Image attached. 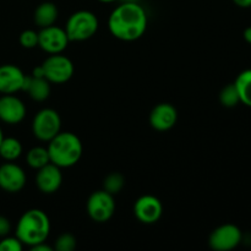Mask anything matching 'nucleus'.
<instances>
[{
    "instance_id": "f257e3e1",
    "label": "nucleus",
    "mask_w": 251,
    "mask_h": 251,
    "mask_svg": "<svg viewBox=\"0 0 251 251\" xmlns=\"http://www.w3.org/2000/svg\"><path fill=\"white\" fill-rule=\"evenodd\" d=\"M108 27L117 39L137 41L147 29L146 11L139 2H122L110 12Z\"/></svg>"
},
{
    "instance_id": "f03ea898",
    "label": "nucleus",
    "mask_w": 251,
    "mask_h": 251,
    "mask_svg": "<svg viewBox=\"0 0 251 251\" xmlns=\"http://www.w3.org/2000/svg\"><path fill=\"white\" fill-rule=\"evenodd\" d=\"M50 221L39 208H31L20 217L16 226V237L24 245L32 248L48 239Z\"/></svg>"
},
{
    "instance_id": "7ed1b4c3",
    "label": "nucleus",
    "mask_w": 251,
    "mask_h": 251,
    "mask_svg": "<svg viewBox=\"0 0 251 251\" xmlns=\"http://www.w3.org/2000/svg\"><path fill=\"white\" fill-rule=\"evenodd\" d=\"M49 158L59 168H70L80 161L82 156V142L70 131H60L49 141Z\"/></svg>"
},
{
    "instance_id": "20e7f679",
    "label": "nucleus",
    "mask_w": 251,
    "mask_h": 251,
    "mask_svg": "<svg viewBox=\"0 0 251 251\" xmlns=\"http://www.w3.org/2000/svg\"><path fill=\"white\" fill-rule=\"evenodd\" d=\"M97 16L88 10H78L70 15L65 25V32L70 42H83L92 38L98 31Z\"/></svg>"
},
{
    "instance_id": "39448f33",
    "label": "nucleus",
    "mask_w": 251,
    "mask_h": 251,
    "mask_svg": "<svg viewBox=\"0 0 251 251\" xmlns=\"http://www.w3.org/2000/svg\"><path fill=\"white\" fill-rule=\"evenodd\" d=\"M61 130V118L56 110L51 108L41 109L33 118L32 132L39 141L49 142Z\"/></svg>"
},
{
    "instance_id": "423d86ee",
    "label": "nucleus",
    "mask_w": 251,
    "mask_h": 251,
    "mask_svg": "<svg viewBox=\"0 0 251 251\" xmlns=\"http://www.w3.org/2000/svg\"><path fill=\"white\" fill-rule=\"evenodd\" d=\"M86 210L93 222L105 223L113 217L115 212L114 195L105 190H97L92 193L86 203Z\"/></svg>"
},
{
    "instance_id": "0eeeda50",
    "label": "nucleus",
    "mask_w": 251,
    "mask_h": 251,
    "mask_svg": "<svg viewBox=\"0 0 251 251\" xmlns=\"http://www.w3.org/2000/svg\"><path fill=\"white\" fill-rule=\"evenodd\" d=\"M44 77L50 83H65L73 77L74 64L68 56L60 54H50L46 60L42 63Z\"/></svg>"
},
{
    "instance_id": "6e6552de",
    "label": "nucleus",
    "mask_w": 251,
    "mask_h": 251,
    "mask_svg": "<svg viewBox=\"0 0 251 251\" xmlns=\"http://www.w3.org/2000/svg\"><path fill=\"white\" fill-rule=\"evenodd\" d=\"M242 242V230L232 223H226L217 227L208 238V245L215 251H230L235 249Z\"/></svg>"
},
{
    "instance_id": "1a4fd4ad",
    "label": "nucleus",
    "mask_w": 251,
    "mask_h": 251,
    "mask_svg": "<svg viewBox=\"0 0 251 251\" xmlns=\"http://www.w3.org/2000/svg\"><path fill=\"white\" fill-rule=\"evenodd\" d=\"M69 37L65 29L51 25L41 28L38 32V47L48 54H60L69 44Z\"/></svg>"
},
{
    "instance_id": "9d476101",
    "label": "nucleus",
    "mask_w": 251,
    "mask_h": 251,
    "mask_svg": "<svg viewBox=\"0 0 251 251\" xmlns=\"http://www.w3.org/2000/svg\"><path fill=\"white\" fill-rule=\"evenodd\" d=\"M163 213V205L158 198L153 195H144L136 200L134 205V215L144 225H153L158 222Z\"/></svg>"
},
{
    "instance_id": "9b49d317",
    "label": "nucleus",
    "mask_w": 251,
    "mask_h": 251,
    "mask_svg": "<svg viewBox=\"0 0 251 251\" xmlns=\"http://www.w3.org/2000/svg\"><path fill=\"white\" fill-rule=\"evenodd\" d=\"M26 185V173L12 162L0 166V189L6 193H19Z\"/></svg>"
},
{
    "instance_id": "f8f14e48",
    "label": "nucleus",
    "mask_w": 251,
    "mask_h": 251,
    "mask_svg": "<svg viewBox=\"0 0 251 251\" xmlns=\"http://www.w3.org/2000/svg\"><path fill=\"white\" fill-rule=\"evenodd\" d=\"M60 169L51 162L37 169L36 185L41 193L54 194L59 190L63 183V174Z\"/></svg>"
},
{
    "instance_id": "ddd939ff",
    "label": "nucleus",
    "mask_w": 251,
    "mask_h": 251,
    "mask_svg": "<svg viewBox=\"0 0 251 251\" xmlns=\"http://www.w3.org/2000/svg\"><path fill=\"white\" fill-rule=\"evenodd\" d=\"M26 117V105L14 95H2L0 97V120L6 124L15 125Z\"/></svg>"
},
{
    "instance_id": "4468645a",
    "label": "nucleus",
    "mask_w": 251,
    "mask_h": 251,
    "mask_svg": "<svg viewBox=\"0 0 251 251\" xmlns=\"http://www.w3.org/2000/svg\"><path fill=\"white\" fill-rule=\"evenodd\" d=\"M26 75L19 66L14 64L0 65V93L14 95L22 91Z\"/></svg>"
},
{
    "instance_id": "2eb2a0df",
    "label": "nucleus",
    "mask_w": 251,
    "mask_h": 251,
    "mask_svg": "<svg viewBox=\"0 0 251 251\" xmlns=\"http://www.w3.org/2000/svg\"><path fill=\"white\" fill-rule=\"evenodd\" d=\"M178 120V112L171 103H159L150 113V124L157 131L171 130Z\"/></svg>"
},
{
    "instance_id": "dca6fc26",
    "label": "nucleus",
    "mask_w": 251,
    "mask_h": 251,
    "mask_svg": "<svg viewBox=\"0 0 251 251\" xmlns=\"http://www.w3.org/2000/svg\"><path fill=\"white\" fill-rule=\"evenodd\" d=\"M22 91L28 93L29 97L36 102H43L50 95V82L44 77L26 75Z\"/></svg>"
},
{
    "instance_id": "f3484780",
    "label": "nucleus",
    "mask_w": 251,
    "mask_h": 251,
    "mask_svg": "<svg viewBox=\"0 0 251 251\" xmlns=\"http://www.w3.org/2000/svg\"><path fill=\"white\" fill-rule=\"evenodd\" d=\"M58 7L54 2L44 1L39 4L34 10L33 20L34 24L39 27V28H44V27L51 26L55 24L56 19H58Z\"/></svg>"
},
{
    "instance_id": "a211bd4d",
    "label": "nucleus",
    "mask_w": 251,
    "mask_h": 251,
    "mask_svg": "<svg viewBox=\"0 0 251 251\" xmlns=\"http://www.w3.org/2000/svg\"><path fill=\"white\" fill-rule=\"evenodd\" d=\"M234 85L239 93L240 103L251 108V69L242 71L235 78Z\"/></svg>"
},
{
    "instance_id": "6ab92c4d",
    "label": "nucleus",
    "mask_w": 251,
    "mask_h": 251,
    "mask_svg": "<svg viewBox=\"0 0 251 251\" xmlns=\"http://www.w3.org/2000/svg\"><path fill=\"white\" fill-rule=\"evenodd\" d=\"M22 154V145L15 137H4L0 144V157L6 162H14Z\"/></svg>"
},
{
    "instance_id": "aec40b11",
    "label": "nucleus",
    "mask_w": 251,
    "mask_h": 251,
    "mask_svg": "<svg viewBox=\"0 0 251 251\" xmlns=\"http://www.w3.org/2000/svg\"><path fill=\"white\" fill-rule=\"evenodd\" d=\"M26 161H27V164H28L31 168L33 169L42 168V167H44L46 164H48L49 162H50L48 150H47V147H42V146L33 147V149H31L28 152H27Z\"/></svg>"
},
{
    "instance_id": "412c9836",
    "label": "nucleus",
    "mask_w": 251,
    "mask_h": 251,
    "mask_svg": "<svg viewBox=\"0 0 251 251\" xmlns=\"http://www.w3.org/2000/svg\"><path fill=\"white\" fill-rule=\"evenodd\" d=\"M220 102L226 108H234L240 103L239 93L234 82L228 83L221 90L220 92Z\"/></svg>"
},
{
    "instance_id": "4be33fe9",
    "label": "nucleus",
    "mask_w": 251,
    "mask_h": 251,
    "mask_svg": "<svg viewBox=\"0 0 251 251\" xmlns=\"http://www.w3.org/2000/svg\"><path fill=\"white\" fill-rule=\"evenodd\" d=\"M125 185V178L119 172H113L109 173L103 180V190L112 195H117L123 190Z\"/></svg>"
},
{
    "instance_id": "5701e85b",
    "label": "nucleus",
    "mask_w": 251,
    "mask_h": 251,
    "mask_svg": "<svg viewBox=\"0 0 251 251\" xmlns=\"http://www.w3.org/2000/svg\"><path fill=\"white\" fill-rule=\"evenodd\" d=\"M77 242L76 238L70 233H63L56 238L54 242V250L56 251H74L75 250Z\"/></svg>"
},
{
    "instance_id": "b1692460",
    "label": "nucleus",
    "mask_w": 251,
    "mask_h": 251,
    "mask_svg": "<svg viewBox=\"0 0 251 251\" xmlns=\"http://www.w3.org/2000/svg\"><path fill=\"white\" fill-rule=\"evenodd\" d=\"M20 44L26 49H33L38 47V32L34 29H25L20 34Z\"/></svg>"
},
{
    "instance_id": "393cba45",
    "label": "nucleus",
    "mask_w": 251,
    "mask_h": 251,
    "mask_svg": "<svg viewBox=\"0 0 251 251\" xmlns=\"http://www.w3.org/2000/svg\"><path fill=\"white\" fill-rule=\"evenodd\" d=\"M24 249V244L20 242L19 238L15 237H4L0 242V251H21Z\"/></svg>"
},
{
    "instance_id": "a878e982",
    "label": "nucleus",
    "mask_w": 251,
    "mask_h": 251,
    "mask_svg": "<svg viewBox=\"0 0 251 251\" xmlns=\"http://www.w3.org/2000/svg\"><path fill=\"white\" fill-rule=\"evenodd\" d=\"M10 230H11V225L10 221L4 216H0V238H4L9 235Z\"/></svg>"
},
{
    "instance_id": "bb28decb",
    "label": "nucleus",
    "mask_w": 251,
    "mask_h": 251,
    "mask_svg": "<svg viewBox=\"0 0 251 251\" xmlns=\"http://www.w3.org/2000/svg\"><path fill=\"white\" fill-rule=\"evenodd\" d=\"M32 251H53L54 248L50 247V245H47L46 242L39 243V244L34 245V247L31 248Z\"/></svg>"
},
{
    "instance_id": "cd10ccee",
    "label": "nucleus",
    "mask_w": 251,
    "mask_h": 251,
    "mask_svg": "<svg viewBox=\"0 0 251 251\" xmlns=\"http://www.w3.org/2000/svg\"><path fill=\"white\" fill-rule=\"evenodd\" d=\"M237 6L243 7V9H248V7H251V0H233Z\"/></svg>"
},
{
    "instance_id": "c85d7f7f",
    "label": "nucleus",
    "mask_w": 251,
    "mask_h": 251,
    "mask_svg": "<svg viewBox=\"0 0 251 251\" xmlns=\"http://www.w3.org/2000/svg\"><path fill=\"white\" fill-rule=\"evenodd\" d=\"M243 37H244L245 42H248V43L251 44V26L250 27H247V28L244 29V33H243Z\"/></svg>"
},
{
    "instance_id": "c756f323",
    "label": "nucleus",
    "mask_w": 251,
    "mask_h": 251,
    "mask_svg": "<svg viewBox=\"0 0 251 251\" xmlns=\"http://www.w3.org/2000/svg\"><path fill=\"white\" fill-rule=\"evenodd\" d=\"M98 1L105 2V4H109V2H114V1H117V0H98Z\"/></svg>"
},
{
    "instance_id": "7c9ffc66",
    "label": "nucleus",
    "mask_w": 251,
    "mask_h": 251,
    "mask_svg": "<svg viewBox=\"0 0 251 251\" xmlns=\"http://www.w3.org/2000/svg\"><path fill=\"white\" fill-rule=\"evenodd\" d=\"M2 139H4V135H2V130H1V127H0V144H1Z\"/></svg>"
}]
</instances>
